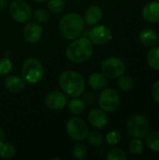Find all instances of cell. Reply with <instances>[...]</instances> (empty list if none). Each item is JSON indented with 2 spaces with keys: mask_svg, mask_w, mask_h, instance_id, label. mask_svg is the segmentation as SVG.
Masks as SVG:
<instances>
[{
  "mask_svg": "<svg viewBox=\"0 0 159 160\" xmlns=\"http://www.w3.org/2000/svg\"><path fill=\"white\" fill-rule=\"evenodd\" d=\"M33 1L36 2V3H44V2H46L48 0H33Z\"/></svg>",
  "mask_w": 159,
  "mask_h": 160,
  "instance_id": "e575fe53",
  "label": "cell"
},
{
  "mask_svg": "<svg viewBox=\"0 0 159 160\" xmlns=\"http://www.w3.org/2000/svg\"><path fill=\"white\" fill-rule=\"evenodd\" d=\"M146 145L149 149L159 152V132L155 131L146 135Z\"/></svg>",
  "mask_w": 159,
  "mask_h": 160,
  "instance_id": "44dd1931",
  "label": "cell"
},
{
  "mask_svg": "<svg viewBox=\"0 0 159 160\" xmlns=\"http://www.w3.org/2000/svg\"><path fill=\"white\" fill-rule=\"evenodd\" d=\"M9 15L17 22L23 23L32 17L31 7L22 0H15L9 6Z\"/></svg>",
  "mask_w": 159,
  "mask_h": 160,
  "instance_id": "ba28073f",
  "label": "cell"
},
{
  "mask_svg": "<svg viewBox=\"0 0 159 160\" xmlns=\"http://www.w3.org/2000/svg\"><path fill=\"white\" fill-rule=\"evenodd\" d=\"M109 118L102 109H93L88 113L89 124L96 128H104L108 125Z\"/></svg>",
  "mask_w": 159,
  "mask_h": 160,
  "instance_id": "4fadbf2b",
  "label": "cell"
},
{
  "mask_svg": "<svg viewBox=\"0 0 159 160\" xmlns=\"http://www.w3.org/2000/svg\"><path fill=\"white\" fill-rule=\"evenodd\" d=\"M143 149H144V145H143V142L142 141V139L134 138L129 142L128 150L131 155H134V156L141 155L142 153Z\"/></svg>",
  "mask_w": 159,
  "mask_h": 160,
  "instance_id": "7402d4cb",
  "label": "cell"
},
{
  "mask_svg": "<svg viewBox=\"0 0 159 160\" xmlns=\"http://www.w3.org/2000/svg\"><path fill=\"white\" fill-rule=\"evenodd\" d=\"M16 153V149L12 143L2 142L0 144V157L4 159H9L13 158Z\"/></svg>",
  "mask_w": 159,
  "mask_h": 160,
  "instance_id": "603a6c76",
  "label": "cell"
},
{
  "mask_svg": "<svg viewBox=\"0 0 159 160\" xmlns=\"http://www.w3.org/2000/svg\"><path fill=\"white\" fill-rule=\"evenodd\" d=\"M101 70L106 78L117 79L124 75L126 71V66L123 60L112 56L103 61L101 65Z\"/></svg>",
  "mask_w": 159,
  "mask_h": 160,
  "instance_id": "8992f818",
  "label": "cell"
},
{
  "mask_svg": "<svg viewBox=\"0 0 159 160\" xmlns=\"http://www.w3.org/2000/svg\"><path fill=\"white\" fill-rule=\"evenodd\" d=\"M149 128L150 126L147 118L140 114L131 116L127 123V130L133 138H145L149 133Z\"/></svg>",
  "mask_w": 159,
  "mask_h": 160,
  "instance_id": "5b68a950",
  "label": "cell"
},
{
  "mask_svg": "<svg viewBox=\"0 0 159 160\" xmlns=\"http://www.w3.org/2000/svg\"><path fill=\"white\" fill-rule=\"evenodd\" d=\"M152 97L156 102L159 103V81L155 82V84L152 87Z\"/></svg>",
  "mask_w": 159,
  "mask_h": 160,
  "instance_id": "1f68e13d",
  "label": "cell"
},
{
  "mask_svg": "<svg viewBox=\"0 0 159 160\" xmlns=\"http://www.w3.org/2000/svg\"><path fill=\"white\" fill-rule=\"evenodd\" d=\"M86 155H87V149L82 143H78L74 145V147L72 148V156L75 159H83L85 158Z\"/></svg>",
  "mask_w": 159,
  "mask_h": 160,
  "instance_id": "4316f807",
  "label": "cell"
},
{
  "mask_svg": "<svg viewBox=\"0 0 159 160\" xmlns=\"http://www.w3.org/2000/svg\"><path fill=\"white\" fill-rule=\"evenodd\" d=\"M157 1H158V2H159V0H157Z\"/></svg>",
  "mask_w": 159,
  "mask_h": 160,
  "instance_id": "8d00e7d4",
  "label": "cell"
},
{
  "mask_svg": "<svg viewBox=\"0 0 159 160\" xmlns=\"http://www.w3.org/2000/svg\"><path fill=\"white\" fill-rule=\"evenodd\" d=\"M118 86L122 91L128 92L133 88L134 82H133V80L129 76L122 75L121 77H119V80H118Z\"/></svg>",
  "mask_w": 159,
  "mask_h": 160,
  "instance_id": "cb8c5ba5",
  "label": "cell"
},
{
  "mask_svg": "<svg viewBox=\"0 0 159 160\" xmlns=\"http://www.w3.org/2000/svg\"><path fill=\"white\" fill-rule=\"evenodd\" d=\"M88 83L91 88L94 90H101L104 89L108 83L106 77L101 74V73H93L89 79H88Z\"/></svg>",
  "mask_w": 159,
  "mask_h": 160,
  "instance_id": "ac0fdd59",
  "label": "cell"
},
{
  "mask_svg": "<svg viewBox=\"0 0 159 160\" xmlns=\"http://www.w3.org/2000/svg\"><path fill=\"white\" fill-rule=\"evenodd\" d=\"M66 128L68 136L73 141H78V142L83 141L84 139L87 138L89 133L87 125L82 119L79 117L70 118L67 123Z\"/></svg>",
  "mask_w": 159,
  "mask_h": 160,
  "instance_id": "52a82bcc",
  "label": "cell"
},
{
  "mask_svg": "<svg viewBox=\"0 0 159 160\" xmlns=\"http://www.w3.org/2000/svg\"><path fill=\"white\" fill-rule=\"evenodd\" d=\"M157 43H158V45H159V38L157 39Z\"/></svg>",
  "mask_w": 159,
  "mask_h": 160,
  "instance_id": "d590c367",
  "label": "cell"
},
{
  "mask_svg": "<svg viewBox=\"0 0 159 160\" xmlns=\"http://www.w3.org/2000/svg\"><path fill=\"white\" fill-rule=\"evenodd\" d=\"M120 141H121V134L117 130L110 131L106 136V142L111 146L118 144L120 142Z\"/></svg>",
  "mask_w": 159,
  "mask_h": 160,
  "instance_id": "f546056e",
  "label": "cell"
},
{
  "mask_svg": "<svg viewBox=\"0 0 159 160\" xmlns=\"http://www.w3.org/2000/svg\"><path fill=\"white\" fill-rule=\"evenodd\" d=\"M93 42L89 38H77L67 46L66 54L73 63H83L89 60L93 54Z\"/></svg>",
  "mask_w": 159,
  "mask_h": 160,
  "instance_id": "7a4b0ae2",
  "label": "cell"
},
{
  "mask_svg": "<svg viewBox=\"0 0 159 160\" xmlns=\"http://www.w3.org/2000/svg\"><path fill=\"white\" fill-rule=\"evenodd\" d=\"M68 110L73 114H81L85 110V103L82 99L74 98L68 102Z\"/></svg>",
  "mask_w": 159,
  "mask_h": 160,
  "instance_id": "ffe728a7",
  "label": "cell"
},
{
  "mask_svg": "<svg viewBox=\"0 0 159 160\" xmlns=\"http://www.w3.org/2000/svg\"><path fill=\"white\" fill-rule=\"evenodd\" d=\"M5 87L11 93H20L25 87V82L19 76H8L4 82Z\"/></svg>",
  "mask_w": 159,
  "mask_h": 160,
  "instance_id": "9a60e30c",
  "label": "cell"
},
{
  "mask_svg": "<svg viewBox=\"0 0 159 160\" xmlns=\"http://www.w3.org/2000/svg\"><path fill=\"white\" fill-rule=\"evenodd\" d=\"M65 3L63 0H48V8L53 13H60L64 10Z\"/></svg>",
  "mask_w": 159,
  "mask_h": 160,
  "instance_id": "83f0119b",
  "label": "cell"
},
{
  "mask_svg": "<svg viewBox=\"0 0 159 160\" xmlns=\"http://www.w3.org/2000/svg\"><path fill=\"white\" fill-rule=\"evenodd\" d=\"M34 15H35V18L37 19V21H38V22H46L50 19L49 12L44 8H38V9L35 10Z\"/></svg>",
  "mask_w": 159,
  "mask_h": 160,
  "instance_id": "4dcf8cb0",
  "label": "cell"
},
{
  "mask_svg": "<svg viewBox=\"0 0 159 160\" xmlns=\"http://www.w3.org/2000/svg\"><path fill=\"white\" fill-rule=\"evenodd\" d=\"M86 139L88 142L94 147L100 146L103 143V136L101 135V133L97 131H93L91 133H88V136Z\"/></svg>",
  "mask_w": 159,
  "mask_h": 160,
  "instance_id": "484cf974",
  "label": "cell"
},
{
  "mask_svg": "<svg viewBox=\"0 0 159 160\" xmlns=\"http://www.w3.org/2000/svg\"><path fill=\"white\" fill-rule=\"evenodd\" d=\"M12 69V63L9 58L4 57L0 59V76L7 75Z\"/></svg>",
  "mask_w": 159,
  "mask_h": 160,
  "instance_id": "f1b7e54d",
  "label": "cell"
},
{
  "mask_svg": "<svg viewBox=\"0 0 159 160\" xmlns=\"http://www.w3.org/2000/svg\"><path fill=\"white\" fill-rule=\"evenodd\" d=\"M4 140H5V133H4V130L0 128V144L4 142Z\"/></svg>",
  "mask_w": 159,
  "mask_h": 160,
  "instance_id": "d6a6232c",
  "label": "cell"
},
{
  "mask_svg": "<svg viewBox=\"0 0 159 160\" xmlns=\"http://www.w3.org/2000/svg\"><path fill=\"white\" fill-rule=\"evenodd\" d=\"M7 4V0H0V9L4 8Z\"/></svg>",
  "mask_w": 159,
  "mask_h": 160,
  "instance_id": "836d02e7",
  "label": "cell"
},
{
  "mask_svg": "<svg viewBox=\"0 0 159 160\" xmlns=\"http://www.w3.org/2000/svg\"><path fill=\"white\" fill-rule=\"evenodd\" d=\"M98 104L103 111L112 112L120 106V97L114 89H105L99 95Z\"/></svg>",
  "mask_w": 159,
  "mask_h": 160,
  "instance_id": "9c48e42d",
  "label": "cell"
},
{
  "mask_svg": "<svg viewBox=\"0 0 159 160\" xmlns=\"http://www.w3.org/2000/svg\"><path fill=\"white\" fill-rule=\"evenodd\" d=\"M42 27L36 22H28L23 28V38L28 43L31 44L38 42L42 37Z\"/></svg>",
  "mask_w": 159,
  "mask_h": 160,
  "instance_id": "7c38bea8",
  "label": "cell"
},
{
  "mask_svg": "<svg viewBox=\"0 0 159 160\" xmlns=\"http://www.w3.org/2000/svg\"><path fill=\"white\" fill-rule=\"evenodd\" d=\"M103 16L102 9L97 6H92L87 8L84 14V22L88 25H96L97 24Z\"/></svg>",
  "mask_w": 159,
  "mask_h": 160,
  "instance_id": "2e32d148",
  "label": "cell"
},
{
  "mask_svg": "<svg viewBox=\"0 0 159 160\" xmlns=\"http://www.w3.org/2000/svg\"><path fill=\"white\" fill-rule=\"evenodd\" d=\"M142 17L148 22H159V2L153 1L147 3L142 8Z\"/></svg>",
  "mask_w": 159,
  "mask_h": 160,
  "instance_id": "5bb4252c",
  "label": "cell"
},
{
  "mask_svg": "<svg viewBox=\"0 0 159 160\" xmlns=\"http://www.w3.org/2000/svg\"><path fill=\"white\" fill-rule=\"evenodd\" d=\"M44 75L43 66L37 58H28L22 67V78L25 82L37 83Z\"/></svg>",
  "mask_w": 159,
  "mask_h": 160,
  "instance_id": "277c9868",
  "label": "cell"
},
{
  "mask_svg": "<svg viewBox=\"0 0 159 160\" xmlns=\"http://www.w3.org/2000/svg\"><path fill=\"white\" fill-rule=\"evenodd\" d=\"M90 40L97 45H102L108 43L112 38V34L111 29L106 25H96L89 31Z\"/></svg>",
  "mask_w": 159,
  "mask_h": 160,
  "instance_id": "30bf717a",
  "label": "cell"
},
{
  "mask_svg": "<svg viewBox=\"0 0 159 160\" xmlns=\"http://www.w3.org/2000/svg\"><path fill=\"white\" fill-rule=\"evenodd\" d=\"M148 65L155 70H159V46L151 48L147 54Z\"/></svg>",
  "mask_w": 159,
  "mask_h": 160,
  "instance_id": "d6986e66",
  "label": "cell"
},
{
  "mask_svg": "<svg viewBox=\"0 0 159 160\" xmlns=\"http://www.w3.org/2000/svg\"><path fill=\"white\" fill-rule=\"evenodd\" d=\"M59 85L67 96L70 98L80 97L85 89L84 78L78 72L67 70L59 78Z\"/></svg>",
  "mask_w": 159,
  "mask_h": 160,
  "instance_id": "3957f363",
  "label": "cell"
},
{
  "mask_svg": "<svg viewBox=\"0 0 159 160\" xmlns=\"http://www.w3.org/2000/svg\"><path fill=\"white\" fill-rule=\"evenodd\" d=\"M107 159L108 160H126L127 155L126 153L118 147L112 148L108 154H107Z\"/></svg>",
  "mask_w": 159,
  "mask_h": 160,
  "instance_id": "d4e9b609",
  "label": "cell"
},
{
  "mask_svg": "<svg viewBox=\"0 0 159 160\" xmlns=\"http://www.w3.org/2000/svg\"><path fill=\"white\" fill-rule=\"evenodd\" d=\"M85 22L81 15L77 13H68L60 20L59 32L64 38L73 40L82 34Z\"/></svg>",
  "mask_w": 159,
  "mask_h": 160,
  "instance_id": "6da1fadb",
  "label": "cell"
},
{
  "mask_svg": "<svg viewBox=\"0 0 159 160\" xmlns=\"http://www.w3.org/2000/svg\"><path fill=\"white\" fill-rule=\"evenodd\" d=\"M44 103L46 107L52 111H60L66 107L67 100L64 93L59 91H52L47 94L44 99Z\"/></svg>",
  "mask_w": 159,
  "mask_h": 160,
  "instance_id": "8fae6325",
  "label": "cell"
},
{
  "mask_svg": "<svg viewBox=\"0 0 159 160\" xmlns=\"http://www.w3.org/2000/svg\"><path fill=\"white\" fill-rule=\"evenodd\" d=\"M140 41L146 47H154L157 43L158 36L157 32L151 28L143 29L139 36Z\"/></svg>",
  "mask_w": 159,
  "mask_h": 160,
  "instance_id": "e0dca14e",
  "label": "cell"
}]
</instances>
